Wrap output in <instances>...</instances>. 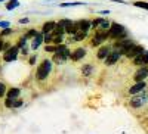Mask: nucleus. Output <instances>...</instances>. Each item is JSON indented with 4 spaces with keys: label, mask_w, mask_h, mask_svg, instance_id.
Wrapping results in <instances>:
<instances>
[{
    "label": "nucleus",
    "mask_w": 148,
    "mask_h": 134,
    "mask_svg": "<svg viewBox=\"0 0 148 134\" xmlns=\"http://www.w3.org/2000/svg\"><path fill=\"white\" fill-rule=\"evenodd\" d=\"M51 69H52V62L49 59H45L43 62L39 65V68H37V78H39V80H45L49 75Z\"/></svg>",
    "instance_id": "nucleus-1"
},
{
    "label": "nucleus",
    "mask_w": 148,
    "mask_h": 134,
    "mask_svg": "<svg viewBox=\"0 0 148 134\" xmlns=\"http://www.w3.org/2000/svg\"><path fill=\"white\" fill-rule=\"evenodd\" d=\"M71 56V53L68 52V49L65 47V46H58V49H56V53H55V56H53V60L56 64H62L64 60L67 59V58H70Z\"/></svg>",
    "instance_id": "nucleus-2"
},
{
    "label": "nucleus",
    "mask_w": 148,
    "mask_h": 134,
    "mask_svg": "<svg viewBox=\"0 0 148 134\" xmlns=\"http://www.w3.org/2000/svg\"><path fill=\"white\" fill-rule=\"evenodd\" d=\"M108 32H110V37H111V39L125 37V34H126L125 27L120 25V24H113V25H111V28L108 30Z\"/></svg>",
    "instance_id": "nucleus-3"
},
{
    "label": "nucleus",
    "mask_w": 148,
    "mask_h": 134,
    "mask_svg": "<svg viewBox=\"0 0 148 134\" xmlns=\"http://www.w3.org/2000/svg\"><path fill=\"white\" fill-rule=\"evenodd\" d=\"M133 46H135V43L132 40H121V41H116L114 43V47L117 49L120 53H125V55L130 50Z\"/></svg>",
    "instance_id": "nucleus-4"
},
{
    "label": "nucleus",
    "mask_w": 148,
    "mask_h": 134,
    "mask_svg": "<svg viewBox=\"0 0 148 134\" xmlns=\"http://www.w3.org/2000/svg\"><path fill=\"white\" fill-rule=\"evenodd\" d=\"M18 52H19V47H18V46L10 47L9 50L3 55L5 62H12V60H15V59H16V56H18Z\"/></svg>",
    "instance_id": "nucleus-5"
},
{
    "label": "nucleus",
    "mask_w": 148,
    "mask_h": 134,
    "mask_svg": "<svg viewBox=\"0 0 148 134\" xmlns=\"http://www.w3.org/2000/svg\"><path fill=\"white\" fill-rule=\"evenodd\" d=\"M148 77V66H142V68H139L138 71H136V74H135V81L136 83H142L145 78Z\"/></svg>",
    "instance_id": "nucleus-6"
},
{
    "label": "nucleus",
    "mask_w": 148,
    "mask_h": 134,
    "mask_svg": "<svg viewBox=\"0 0 148 134\" xmlns=\"http://www.w3.org/2000/svg\"><path fill=\"white\" fill-rule=\"evenodd\" d=\"M142 53H144V47H142V46H138V44H135V46L130 49V50L126 53V56H127V58H133V59H135V58H138V56H139V55H142Z\"/></svg>",
    "instance_id": "nucleus-7"
},
{
    "label": "nucleus",
    "mask_w": 148,
    "mask_h": 134,
    "mask_svg": "<svg viewBox=\"0 0 148 134\" xmlns=\"http://www.w3.org/2000/svg\"><path fill=\"white\" fill-rule=\"evenodd\" d=\"M120 52L119 50H114V52H111L110 55H108V58L105 59V65H114L117 60H119V58H120Z\"/></svg>",
    "instance_id": "nucleus-8"
},
{
    "label": "nucleus",
    "mask_w": 148,
    "mask_h": 134,
    "mask_svg": "<svg viewBox=\"0 0 148 134\" xmlns=\"http://www.w3.org/2000/svg\"><path fill=\"white\" fill-rule=\"evenodd\" d=\"M133 62H135V65H144V66H147V65H148V53L144 52V53L139 55L138 58H135Z\"/></svg>",
    "instance_id": "nucleus-9"
},
{
    "label": "nucleus",
    "mask_w": 148,
    "mask_h": 134,
    "mask_svg": "<svg viewBox=\"0 0 148 134\" xmlns=\"http://www.w3.org/2000/svg\"><path fill=\"white\" fill-rule=\"evenodd\" d=\"M86 56V49H76L73 53H71V60H79V59H82V58H84Z\"/></svg>",
    "instance_id": "nucleus-10"
},
{
    "label": "nucleus",
    "mask_w": 148,
    "mask_h": 134,
    "mask_svg": "<svg viewBox=\"0 0 148 134\" xmlns=\"http://www.w3.org/2000/svg\"><path fill=\"white\" fill-rule=\"evenodd\" d=\"M147 100V97H142V96H138V97H133V99L130 100V106L132 108H141Z\"/></svg>",
    "instance_id": "nucleus-11"
},
{
    "label": "nucleus",
    "mask_w": 148,
    "mask_h": 134,
    "mask_svg": "<svg viewBox=\"0 0 148 134\" xmlns=\"http://www.w3.org/2000/svg\"><path fill=\"white\" fill-rule=\"evenodd\" d=\"M110 53H111V49L108 46H102L99 50H98V59H107Z\"/></svg>",
    "instance_id": "nucleus-12"
},
{
    "label": "nucleus",
    "mask_w": 148,
    "mask_h": 134,
    "mask_svg": "<svg viewBox=\"0 0 148 134\" xmlns=\"http://www.w3.org/2000/svg\"><path fill=\"white\" fill-rule=\"evenodd\" d=\"M145 89V83L142 81V83H136L135 86H132L130 89H129V93L130 94H136V93H139V91H142Z\"/></svg>",
    "instance_id": "nucleus-13"
},
{
    "label": "nucleus",
    "mask_w": 148,
    "mask_h": 134,
    "mask_svg": "<svg viewBox=\"0 0 148 134\" xmlns=\"http://www.w3.org/2000/svg\"><path fill=\"white\" fill-rule=\"evenodd\" d=\"M55 27H56V24H55V22H52V21H49V22H46L45 25H43L42 31H43L45 34H52V32H53V30H55Z\"/></svg>",
    "instance_id": "nucleus-14"
},
{
    "label": "nucleus",
    "mask_w": 148,
    "mask_h": 134,
    "mask_svg": "<svg viewBox=\"0 0 148 134\" xmlns=\"http://www.w3.org/2000/svg\"><path fill=\"white\" fill-rule=\"evenodd\" d=\"M42 41H45V37H43L42 34H37L36 37H34V40H33V43H31V47L34 49V50H36V49H39V46L42 44Z\"/></svg>",
    "instance_id": "nucleus-15"
},
{
    "label": "nucleus",
    "mask_w": 148,
    "mask_h": 134,
    "mask_svg": "<svg viewBox=\"0 0 148 134\" xmlns=\"http://www.w3.org/2000/svg\"><path fill=\"white\" fill-rule=\"evenodd\" d=\"M79 22H80V31H83V32H88L90 30V27H92V22L86 21V19H82Z\"/></svg>",
    "instance_id": "nucleus-16"
},
{
    "label": "nucleus",
    "mask_w": 148,
    "mask_h": 134,
    "mask_svg": "<svg viewBox=\"0 0 148 134\" xmlns=\"http://www.w3.org/2000/svg\"><path fill=\"white\" fill-rule=\"evenodd\" d=\"M19 93H21V91H19V89H16V87L10 89V90L8 91V99H14V100H15L16 97L19 96Z\"/></svg>",
    "instance_id": "nucleus-17"
},
{
    "label": "nucleus",
    "mask_w": 148,
    "mask_h": 134,
    "mask_svg": "<svg viewBox=\"0 0 148 134\" xmlns=\"http://www.w3.org/2000/svg\"><path fill=\"white\" fill-rule=\"evenodd\" d=\"M65 32V28L62 27V25H59V24H56V27H55V30H53V35H61L62 37V34Z\"/></svg>",
    "instance_id": "nucleus-18"
},
{
    "label": "nucleus",
    "mask_w": 148,
    "mask_h": 134,
    "mask_svg": "<svg viewBox=\"0 0 148 134\" xmlns=\"http://www.w3.org/2000/svg\"><path fill=\"white\" fill-rule=\"evenodd\" d=\"M18 5H19L18 0H9V2L6 3V9H8V10H12V9H15Z\"/></svg>",
    "instance_id": "nucleus-19"
},
{
    "label": "nucleus",
    "mask_w": 148,
    "mask_h": 134,
    "mask_svg": "<svg viewBox=\"0 0 148 134\" xmlns=\"http://www.w3.org/2000/svg\"><path fill=\"white\" fill-rule=\"evenodd\" d=\"M82 72H83V75H86V77H89V75H90V72H92V65H90V64H88V65H84V66L82 68Z\"/></svg>",
    "instance_id": "nucleus-20"
},
{
    "label": "nucleus",
    "mask_w": 148,
    "mask_h": 134,
    "mask_svg": "<svg viewBox=\"0 0 148 134\" xmlns=\"http://www.w3.org/2000/svg\"><path fill=\"white\" fill-rule=\"evenodd\" d=\"M86 34L88 32H83V31H80V32H77L76 35H74V39H73V41H82L84 37H86Z\"/></svg>",
    "instance_id": "nucleus-21"
},
{
    "label": "nucleus",
    "mask_w": 148,
    "mask_h": 134,
    "mask_svg": "<svg viewBox=\"0 0 148 134\" xmlns=\"http://www.w3.org/2000/svg\"><path fill=\"white\" fill-rule=\"evenodd\" d=\"M133 6L141 7V9H147V10H148V3H147V2H135Z\"/></svg>",
    "instance_id": "nucleus-22"
},
{
    "label": "nucleus",
    "mask_w": 148,
    "mask_h": 134,
    "mask_svg": "<svg viewBox=\"0 0 148 134\" xmlns=\"http://www.w3.org/2000/svg\"><path fill=\"white\" fill-rule=\"evenodd\" d=\"M52 43L56 44V46H61V43H62V37H61V35H53Z\"/></svg>",
    "instance_id": "nucleus-23"
},
{
    "label": "nucleus",
    "mask_w": 148,
    "mask_h": 134,
    "mask_svg": "<svg viewBox=\"0 0 148 134\" xmlns=\"http://www.w3.org/2000/svg\"><path fill=\"white\" fill-rule=\"evenodd\" d=\"M25 41H27V37H25V35H24V37H21L19 40H18V47L21 49V47H25Z\"/></svg>",
    "instance_id": "nucleus-24"
},
{
    "label": "nucleus",
    "mask_w": 148,
    "mask_h": 134,
    "mask_svg": "<svg viewBox=\"0 0 148 134\" xmlns=\"http://www.w3.org/2000/svg\"><path fill=\"white\" fill-rule=\"evenodd\" d=\"M52 39H53V34H46V35H45V43H46V46H49V43H52Z\"/></svg>",
    "instance_id": "nucleus-25"
},
{
    "label": "nucleus",
    "mask_w": 148,
    "mask_h": 134,
    "mask_svg": "<svg viewBox=\"0 0 148 134\" xmlns=\"http://www.w3.org/2000/svg\"><path fill=\"white\" fill-rule=\"evenodd\" d=\"M102 21H104V18H96V19L92 22V27H93V28H96L98 25H101V24H102Z\"/></svg>",
    "instance_id": "nucleus-26"
},
{
    "label": "nucleus",
    "mask_w": 148,
    "mask_h": 134,
    "mask_svg": "<svg viewBox=\"0 0 148 134\" xmlns=\"http://www.w3.org/2000/svg\"><path fill=\"white\" fill-rule=\"evenodd\" d=\"M58 24H59V25H62L64 28H67L68 25H71V24H73V22H71V21H68V19H62V21H59Z\"/></svg>",
    "instance_id": "nucleus-27"
},
{
    "label": "nucleus",
    "mask_w": 148,
    "mask_h": 134,
    "mask_svg": "<svg viewBox=\"0 0 148 134\" xmlns=\"http://www.w3.org/2000/svg\"><path fill=\"white\" fill-rule=\"evenodd\" d=\"M79 5H82L80 2H73V3H61L59 6L61 7H67V6H79Z\"/></svg>",
    "instance_id": "nucleus-28"
},
{
    "label": "nucleus",
    "mask_w": 148,
    "mask_h": 134,
    "mask_svg": "<svg viewBox=\"0 0 148 134\" xmlns=\"http://www.w3.org/2000/svg\"><path fill=\"white\" fill-rule=\"evenodd\" d=\"M5 93H6V86H5L3 83H0V97H3Z\"/></svg>",
    "instance_id": "nucleus-29"
},
{
    "label": "nucleus",
    "mask_w": 148,
    "mask_h": 134,
    "mask_svg": "<svg viewBox=\"0 0 148 134\" xmlns=\"http://www.w3.org/2000/svg\"><path fill=\"white\" fill-rule=\"evenodd\" d=\"M37 34H39V32H36V30H30V31L27 32V35H25V37H27V39H30V37H36Z\"/></svg>",
    "instance_id": "nucleus-30"
},
{
    "label": "nucleus",
    "mask_w": 148,
    "mask_h": 134,
    "mask_svg": "<svg viewBox=\"0 0 148 134\" xmlns=\"http://www.w3.org/2000/svg\"><path fill=\"white\" fill-rule=\"evenodd\" d=\"M56 49H58V46H46L45 50L46 52H56Z\"/></svg>",
    "instance_id": "nucleus-31"
},
{
    "label": "nucleus",
    "mask_w": 148,
    "mask_h": 134,
    "mask_svg": "<svg viewBox=\"0 0 148 134\" xmlns=\"http://www.w3.org/2000/svg\"><path fill=\"white\" fill-rule=\"evenodd\" d=\"M22 105V100H19V99H15L14 100V103H12V108H19Z\"/></svg>",
    "instance_id": "nucleus-32"
},
{
    "label": "nucleus",
    "mask_w": 148,
    "mask_h": 134,
    "mask_svg": "<svg viewBox=\"0 0 148 134\" xmlns=\"http://www.w3.org/2000/svg\"><path fill=\"white\" fill-rule=\"evenodd\" d=\"M12 32V30L10 28H5L2 32H0V37H2V35H8V34H10Z\"/></svg>",
    "instance_id": "nucleus-33"
},
{
    "label": "nucleus",
    "mask_w": 148,
    "mask_h": 134,
    "mask_svg": "<svg viewBox=\"0 0 148 134\" xmlns=\"http://www.w3.org/2000/svg\"><path fill=\"white\" fill-rule=\"evenodd\" d=\"M12 103H14V99H6V102H5L6 108H12Z\"/></svg>",
    "instance_id": "nucleus-34"
},
{
    "label": "nucleus",
    "mask_w": 148,
    "mask_h": 134,
    "mask_svg": "<svg viewBox=\"0 0 148 134\" xmlns=\"http://www.w3.org/2000/svg\"><path fill=\"white\" fill-rule=\"evenodd\" d=\"M0 27H2V28H9V22H6V21H0Z\"/></svg>",
    "instance_id": "nucleus-35"
},
{
    "label": "nucleus",
    "mask_w": 148,
    "mask_h": 134,
    "mask_svg": "<svg viewBox=\"0 0 148 134\" xmlns=\"http://www.w3.org/2000/svg\"><path fill=\"white\" fill-rule=\"evenodd\" d=\"M3 47H5V43H3V40H2V39H0V52L3 50Z\"/></svg>",
    "instance_id": "nucleus-36"
},
{
    "label": "nucleus",
    "mask_w": 148,
    "mask_h": 134,
    "mask_svg": "<svg viewBox=\"0 0 148 134\" xmlns=\"http://www.w3.org/2000/svg\"><path fill=\"white\" fill-rule=\"evenodd\" d=\"M34 62H36V56H33V58H31V59H30V64H31V65H33V64H34Z\"/></svg>",
    "instance_id": "nucleus-37"
},
{
    "label": "nucleus",
    "mask_w": 148,
    "mask_h": 134,
    "mask_svg": "<svg viewBox=\"0 0 148 134\" xmlns=\"http://www.w3.org/2000/svg\"><path fill=\"white\" fill-rule=\"evenodd\" d=\"M19 22H21V24H24V22H28V19H27V18H24V19H21Z\"/></svg>",
    "instance_id": "nucleus-38"
},
{
    "label": "nucleus",
    "mask_w": 148,
    "mask_h": 134,
    "mask_svg": "<svg viewBox=\"0 0 148 134\" xmlns=\"http://www.w3.org/2000/svg\"><path fill=\"white\" fill-rule=\"evenodd\" d=\"M0 2H3V0H0Z\"/></svg>",
    "instance_id": "nucleus-39"
}]
</instances>
